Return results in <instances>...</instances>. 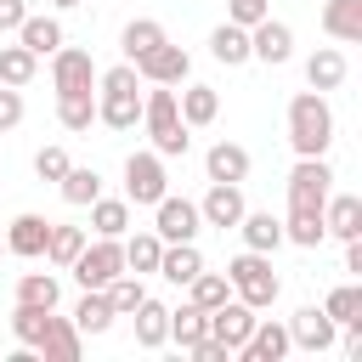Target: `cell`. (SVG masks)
<instances>
[{
    "label": "cell",
    "mask_w": 362,
    "mask_h": 362,
    "mask_svg": "<svg viewBox=\"0 0 362 362\" xmlns=\"http://www.w3.org/2000/svg\"><path fill=\"white\" fill-rule=\"evenodd\" d=\"M288 147L300 158H328L334 147V107L322 90H300L288 102Z\"/></svg>",
    "instance_id": "cell-1"
},
{
    "label": "cell",
    "mask_w": 362,
    "mask_h": 362,
    "mask_svg": "<svg viewBox=\"0 0 362 362\" xmlns=\"http://www.w3.org/2000/svg\"><path fill=\"white\" fill-rule=\"evenodd\" d=\"M96 124L107 130H136L141 124V79L130 62L96 74Z\"/></svg>",
    "instance_id": "cell-2"
},
{
    "label": "cell",
    "mask_w": 362,
    "mask_h": 362,
    "mask_svg": "<svg viewBox=\"0 0 362 362\" xmlns=\"http://www.w3.org/2000/svg\"><path fill=\"white\" fill-rule=\"evenodd\" d=\"M141 130H147V141H153L158 158H181V153L192 147V136H187V124H181V107H175V85L141 90Z\"/></svg>",
    "instance_id": "cell-3"
},
{
    "label": "cell",
    "mask_w": 362,
    "mask_h": 362,
    "mask_svg": "<svg viewBox=\"0 0 362 362\" xmlns=\"http://www.w3.org/2000/svg\"><path fill=\"white\" fill-rule=\"evenodd\" d=\"M226 283H232V294H238L243 305H255V311H272L277 294H283V277L272 272V255H260V249L232 255V260H226Z\"/></svg>",
    "instance_id": "cell-4"
},
{
    "label": "cell",
    "mask_w": 362,
    "mask_h": 362,
    "mask_svg": "<svg viewBox=\"0 0 362 362\" xmlns=\"http://www.w3.org/2000/svg\"><path fill=\"white\" fill-rule=\"evenodd\" d=\"M68 272H74L79 288H107V283L124 272V243H119V238H96V243L79 249V260H74Z\"/></svg>",
    "instance_id": "cell-5"
},
{
    "label": "cell",
    "mask_w": 362,
    "mask_h": 362,
    "mask_svg": "<svg viewBox=\"0 0 362 362\" xmlns=\"http://www.w3.org/2000/svg\"><path fill=\"white\" fill-rule=\"evenodd\" d=\"M164 192H170V175H164V158H158L153 147H141V153H130V158H124V198H130V204H147V209H153V204H158Z\"/></svg>",
    "instance_id": "cell-6"
},
{
    "label": "cell",
    "mask_w": 362,
    "mask_h": 362,
    "mask_svg": "<svg viewBox=\"0 0 362 362\" xmlns=\"http://www.w3.org/2000/svg\"><path fill=\"white\" fill-rule=\"evenodd\" d=\"M328 192H334L328 158H294V170H288V209H322Z\"/></svg>",
    "instance_id": "cell-7"
},
{
    "label": "cell",
    "mask_w": 362,
    "mask_h": 362,
    "mask_svg": "<svg viewBox=\"0 0 362 362\" xmlns=\"http://www.w3.org/2000/svg\"><path fill=\"white\" fill-rule=\"evenodd\" d=\"M51 90H57V96H85V90H96V62H90V51L57 45V51H51Z\"/></svg>",
    "instance_id": "cell-8"
},
{
    "label": "cell",
    "mask_w": 362,
    "mask_h": 362,
    "mask_svg": "<svg viewBox=\"0 0 362 362\" xmlns=\"http://www.w3.org/2000/svg\"><path fill=\"white\" fill-rule=\"evenodd\" d=\"M130 68H136V79H141V85H187V74H192V57H187L181 45L158 40V45H153L147 57H136Z\"/></svg>",
    "instance_id": "cell-9"
},
{
    "label": "cell",
    "mask_w": 362,
    "mask_h": 362,
    "mask_svg": "<svg viewBox=\"0 0 362 362\" xmlns=\"http://www.w3.org/2000/svg\"><path fill=\"white\" fill-rule=\"evenodd\" d=\"M153 232L164 238V243H192L198 232H204V215H198V204L192 198H158L153 204Z\"/></svg>",
    "instance_id": "cell-10"
},
{
    "label": "cell",
    "mask_w": 362,
    "mask_h": 362,
    "mask_svg": "<svg viewBox=\"0 0 362 362\" xmlns=\"http://www.w3.org/2000/svg\"><path fill=\"white\" fill-rule=\"evenodd\" d=\"M334 339H339V322H334L322 305H300V311L288 317V345H294V351H311V356H322Z\"/></svg>",
    "instance_id": "cell-11"
},
{
    "label": "cell",
    "mask_w": 362,
    "mask_h": 362,
    "mask_svg": "<svg viewBox=\"0 0 362 362\" xmlns=\"http://www.w3.org/2000/svg\"><path fill=\"white\" fill-rule=\"evenodd\" d=\"M294 57V28L277 23V17H260L249 28V62H266V68H283Z\"/></svg>",
    "instance_id": "cell-12"
},
{
    "label": "cell",
    "mask_w": 362,
    "mask_h": 362,
    "mask_svg": "<svg viewBox=\"0 0 362 362\" xmlns=\"http://www.w3.org/2000/svg\"><path fill=\"white\" fill-rule=\"evenodd\" d=\"M243 181H209V192L198 198V215H204V226H221V232H232L238 221H243Z\"/></svg>",
    "instance_id": "cell-13"
},
{
    "label": "cell",
    "mask_w": 362,
    "mask_h": 362,
    "mask_svg": "<svg viewBox=\"0 0 362 362\" xmlns=\"http://www.w3.org/2000/svg\"><path fill=\"white\" fill-rule=\"evenodd\" d=\"M249 328H255V305H243L238 294L232 300H221L215 311H209V339H221L232 356L243 351V339H249Z\"/></svg>",
    "instance_id": "cell-14"
},
{
    "label": "cell",
    "mask_w": 362,
    "mask_h": 362,
    "mask_svg": "<svg viewBox=\"0 0 362 362\" xmlns=\"http://www.w3.org/2000/svg\"><path fill=\"white\" fill-rule=\"evenodd\" d=\"M294 345H288V322H277V317H255V328H249V339H243V362H283Z\"/></svg>",
    "instance_id": "cell-15"
},
{
    "label": "cell",
    "mask_w": 362,
    "mask_h": 362,
    "mask_svg": "<svg viewBox=\"0 0 362 362\" xmlns=\"http://www.w3.org/2000/svg\"><path fill=\"white\" fill-rule=\"evenodd\" d=\"M45 238H51V221L45 215H17L11 226H6V255H17V260H40L45 255Z\"/></svg>",
    "instance_id": "cell-16"
},
{
    "label": "cell",
    "mask_w": 362,
    "mask_h": 362,
    "mask_svg": "<svg viewBox=\"0 0 362 362\" xmlns=\"http://www.w3.org/2000/svg\"><path fill=\"white\" fill-rule=\"evenodd\" d=\"M130 322H136V345H141V351H158V345H170V305H164V300L141 294V305L130 311Z\"/></svg>",
    "instance_id": "cell-17"
},
{
    "label": "cell",
    "mask_w": 362,
    "mask_h": 362,
    "mask_svg": "<svg viewBox=\"0 0 362 362\" xmlns=\"http://www.w3.org/2000/svg\"><path fill=\"white\" fill-rule=\"evenodd\" d=\"M345 74H351V62H345L339 45H317V51L305 57V85H311V90H339Z\"/></svg>",
    "instance_id": "cell-18"
},
{
    "label": "cell",
    "mask_w": 362,
    "mask_h": 362,
    "mask_svg": "<svg viewBox=\"0 0 362 362\" xmlns=\"http://www.w3.org/2000/svg\"><path fill=\"white\" fill-rule=\"evenodd\" d=\"M79 351H85V334L74 328V317H57V311H51L45 339H40V356H45V362H79Z\"/></svg>",
    "instance_id": "cell-19"
},
{
    "label": "cell",
    "mask_w": 362,
    "mask_h": 362,
    "mask_svg": "<svg viewBox=\"0 0 362 362\" xmlns=\"http://www.w3.org/2000/svg\"><path fill=\"white\" fill-rule=\"evenodd\" d=\"M175 107H181V124H187V130H204V124L221 119V90H215V85H187V90L175 96Z\"/></svg>",
    "instance_id": "cell-20"
},
{
    "label": "cell",
    "mask_w": 362,
    "mask_h": 362,
    "mask_svg": "<svg viewBox=\"0 0 362 362\" xmlns=\"http://www.w3.org/2000/svg\"><path fill=\"white\" fill-rule=\"evenodd\" d=\"M322 226H328V238H362V198H351V192H328V204H322Z\"/></svg>",
    "instance_id": "cell-21"
},
{
    "label": "cell",
    "mask_w": 362,
    "mask_h": 362,
    "mask_svg": "<svg viewBox=\"0 0 362 362\" xmlns=\"http://www.w3.org/2000/svg\"><path fill=\"white\" fill-rule=\"evenodd\" d=\"M322 34L339 45L362 40V0H322Z\"/></svg>",
    "instance_id": "cell-22"
},
{
    "label": "cell",
    "mask_w": 362,
    "mask_h": 362,
    "mask_svg": "<svg viewBox=\"0 0 362 362\" xmlns=\"http://www.w3.org/2000/svg\"><path fill=\"white\" fill-rule=\"evenodd\" d=\"M232 232H243V249H260V255H272V249L283 243V221H277L272 209H243V221H238Z\"/></svg>",
    "instance_id": "cell-23"
},
{
    "label": "cell",
    "mask_w": 362,
    "mask_h": 362,
    "mask_svg": "<svg viewBox=\"0 0 362 362\" xmlns=\"http://www.w3.org/2000/svg\"><path fill=\"white\" fill-rule=\"evenodd\" d=\"M198 272H204V255H198V243H164V255H158V277H164V283L187 288Z\"/></svg>",
    "instance_id": "cell-24"
},
{
    "label": "cell",
    "mask_w": 362,
    "mask_h": 362,
    "mask_svg": "<svg viewBox=\"0 0 362 362\" xmlns=\"http://www.w3.org/2000/svg\"><path fill=\"white\" fill-rule=\"evenodd\" d=\"M204 170H209V181H249V147L215 141V147L204 153Z\"/></svg>",
    "instance_id": "cell-25"
},
{
    "label": "cell",
    "mask_w": 362,
    "mask_h": 362,
    "mask_svg": "<svg viewBox=\"0 0 362 362\" xmlns=\"http://www.w3.org/2000/svg\"><path fill=\"white\" fill-rule=\"evenodd\" d=\"M119 243H124V272L158 277V255H164V238H158V232H130V238H119Z\"/></svg>",
    "instance_id": "cell-26"
},
{
    "label": "cell",
    "mask_w": 362,
    "mask_h": 362,
    "mask_svg": "<svg viewBox=\"0 0 362 362\" xmlns=\"http://www.w3.org/2000/svg\"><path fill=\"white\" fill-rule=\"evenodd\" d=\"M90 232L96 238H124L130 232V198H90Z\"/></svg>",
    "instance_id": "cell-27"
},
{
    "label": "cell",
    "mask_w": 362,
    "mask_h": 362,
    "mask_svg": "<svg viewBox=\"0 0 362 362\" xmlns=\"http://www.w3.org/2000/svg\"><path fill=\"white\" fill-rule=\"evenodd\" d=\"M17 45H28L34 57H51V51L62 45V23H57V17H34V11H28V17L17 23Z\"/></svg>",
    "instance_id": "cell-28"
},
{
    "label": "cell",
    "mask_w": 362,
    "mask_h": 362,
    "mask_svg": "<svg viewBox=\"0 0 362 362\" xmlns=\"http://www.w3.org/2000/svg\"><path fill=\"white\" fill-rule=\"evenodd\" d=\"M158 40H170L158 17H130V23H124V34H119V51H124V62H136V57H147Z\"/></svg>",
    "instance_id": "cell-29"
},
{
    "label": "cell",
    "mask_w": 362,
    "mask_h": 362,
    "mask_svg": "<svg viewBox=\"0 0 362 362\" xmlns=\"http://www.w3.org/2000/svg\"><path fill=\"white\" fill-rule=\"evenodd\" d=\"M209 57H215L221 68H243V62H249V28L221 23V28L209 34Z\"/></svg>",
    "instance_id": "cell-30"
},
{
    "label": "cell",
    "mask_w": 362,
    "mask_h": 362,
    "mask_svg": "<svg viewBox=\"0 0 362 362\" xmlns=\"http://www.w3.org/2000/svg\"><path fill=\"white\" fill-rule=\"evenodd\" d=\"M328 226H322V209H288L283 215V243H300V249H322Z\"/></svg>",
    "instance_id": "cell-31"
},
{
    "label": "cell",
    "mask_w": 362,
    "mask_h": 362,
    "mask_svg": "<svg viewBox=\"0 0 362 362\" xmlns=\"http://www.w3.org/2000/svg\"><path fill=\"white\" fill-rule=\"evenodd\" d=\"M90 238H85V226H57L51 221V238H45V266H57V272H68L74 260H79V249H85Z\"/></svg>",
    "instance_id": "cell-32"
},
{
    "label": "cell",
    "mask_w": 362,
    "mask_h": 362,
    "mask_svg": "<svg viewBox=\"0 0 362 362\" xmlns=\"http://www.w3.org/2000/svg\"><path fill=\"white\" fill-rule=\"evenodd\" d=\"M74 328H79L85 339L113 328V305H107V294H102V288H85V294H79V305H74Z\"/></svg>",
    "instance_id": "cell-33"
},
{
    "label": "cell",
    "mask_w": 362,
    "mask_h": 362,
    "mask_svg": "<svg viewBox=\"0 0 362 362\" xmlns=\"http://www.w3.org/2000/svg\"><path fill=\"white\" fill-rule=\"evenodd\" d=\"M57 300H62V283H57L51 272H23V277H17V305L57 311Z\"/></svg>",
    "instance_id": "cell-34"
},
{
    "label": "cell",
    "mask_w": 362,
    "mask_h": 362,
    "mask_svg": "<svg viewBox=\"0 0 362 362\" xmlns=\"http://www.w3.org/2000/svg\"><path fill=\"white\" fill-rule=\"evenodd\" d=\"M204 334H209V311H198L192 300H187V305H170V339H175L181 351H192Z\"/></svg>",
    "instance_id": "cell-35"
},
{
    "label": "cell",
    "mask_w": 362,
    "mask_h": 362,
    "mask_svg": "<svg viewBox=\"0 0 362 362\" xmlns=\"http://www.w3.org/2000/svg\"><path fill=\"white\" fill-rule=\"evenodd\" d=\"M34 74H40V57H34L28 45H0V85L23 90V85H28Z\"/></svg>",
    "instance_id": "cell-36"
},
{
    "label": "cell",
    "mask_w": 362,
    "mask_h": 362,
    "mask_svg": "<svg viewBox=\"0 0 362 362\" xmlns=\"http://www.w3.org/2000/svg\"><path fill=\"white\" fill-rule=\"evenodd\" d=\"M57 192H62L74 209H85L90 198H102V175H96V170H85V164H68V175L57 181Z\"/></svg>",
    "instance_id": "cell-37"
},
{
    "label": "cell",
    "mask_w": 362,
    "mask_h": 362,
    "mask_svg": "<svg viewBox=\"0 0 362 362\" xmlns=\"http://www.w3.org/2000/svg\"><path fill=\"white\" fill-rule=\"evenodd\" d=\"M57 124L62 130H90L96 124V90H85V96H57Z\"/></svg>",
    "instance_id": "cell-38"
},
{
    "label": "cell",
    "mask_w": 362,
    "mask_h": 362,
    "mask_svg": "<svg viewBox=\"0 0 362 362\" xmlns=\"http://www.w3.org/2000/svg\"><path fill=\"white\" fill-rule=\"evenodd\" d=\"M187 300H192L198 311H215L221 300H232V283H226V272H198V277L187 283Z\"/></svg>",
    "instance_id": "cell-39"
},
{
    "label": "cell",
    "mask_w": 362,
    "mask_h": 362,
    "mask_svg": "<svg viewBox=\"0 0 362 362\" xmlns=\"http://www.w3.org/2000/svg\"><path fill=\"white\" fill-rule=\"evenodd\" d=\"M45 322H51V311H40V305H11V334H17V345L40 351V339H45Z\"/></svg>",
    "instance_id": "cell-40"
},
{
    "label": "cell",
    "mask_w": 362,
    "mask_h": 362,
    "mask_svg": "<svg viewBox=\"0 0 362 362\" xmlns=\"http://www.w3.org/2000/svg\"><path fill=\"white\" fill-rule=\"evenodd\" d=\"M102 294H107L113 317H130V311L141 305V294H147V288H141V277H136V272H119V277H113V283H107Z\"/></svg>",
    "instance_id": "cell-41"
},
{
    "label": "cell",
    "mask_w": 362,
    "mask_h": 362,
    "mask_svg": "<svg viewBox=\"0 0 362 362\" xmlns=\"http://www.w3.org/2000/svg\"><path fill=\"white\" fill-rule=\"evenodd\" d=\"M322 311H328L334 322H356V317H362V283H339V288L322 300Z\"/></svg>",
    "instance_id": "cell-42"
},
{
    "label": "cell",
    "mask_w": 362,
    "mask_h": 362,
    "mask_svg": "<svg viewBox=\"0 0 362 362\" xmlns=\"http://www.w3.org/2000/svg\"><path fill=\"white\" fill-rule=\"evenodd\" d=\"M68 164H74V158H68L62 147H40V153H34V175H40V181H62Z\"/></svg>",
    "instance_id": "cell-43"
},
{
    "label": "cell",
    "mask_w": 362,
    "mask_h": 362,
    "mask_svg": "<svg viewBox=\"0 0 362 362\" xmlns=\"http://www.w3.org/2000/svg\"><path fill=\"white\" fill-rule=\"evenodd\" d=\"M260 17H272V6H266V0H226V23H238V28H255Z\"/></svg>",
    "instance_id": "cell-44"
},
{
    "label": "cell",
    "mask_w": 362,
    "mask_h": 362,
    "mask_svg": "<svg viewBox=\"0 0 362 362\" xmlns=\"http://www.w3.org/2000/svg\"><path fill=\"white\" fill-rule=\"evenodd\" d=\"M17 124H23V90L0 85V136H6V130H17Z\"/></svg>",
    "instance_id": "cell-45"
},
{
    "label": "cell",
    "mask_w": 362,
    "mask_h": 362,
    "mask_svg": "<svg viewBox=\"0 0 362 362\" xmlns=\"http://www.w3.org/2000/svg\"><path fill=\"white\" fill-rule=\"evenodd\" d=\"M28 17V6L23 0H0V34H17V23Z\"/></svg>",
    "instance_id": "cell-46"
},
{
    "label": "cell",
    "mask_w": 362,
    "mask_h": 362,
    "mask_svg": "<svg viewBox=\"0 0 362 362\" xmlns=\"http://www.w3.org/2000/svg\"><path fill=\"white\" fill-rule=\"evenodd\" d=\"M345 272L362 277V238H345Z\"/></svg>",
    "instance_id": "cell-47"
},
{
    "label": "cell",
    "mask_w": 362,
    "mask_h": 362,
    "mask_svg": "<svg viewBox=\"0 0 362 362\" xmlns=\"http://www.w3.org/2000/svg\"><path fill=\"white\" fill-rule=\"evenodd\" d=\"M51 6H57V11H74V6H79V0H51Z\"/></svg>",
    "instance_id": "cell-48"
},
{
    "label": "cell",
    "mask_w": 362,
    "mask_h": 362,
    "mask_svg": "<svg viewBox=\"0 0 362 362\" xmlns=\"http://www.w3.org/2000/svg\"><path fill=\"white\" fill-rule=\"evenodd\" d=\"M0 255H6V238H0Z\"/></svg>",
    "instance_id": "cell-49"
}]
</instances>
